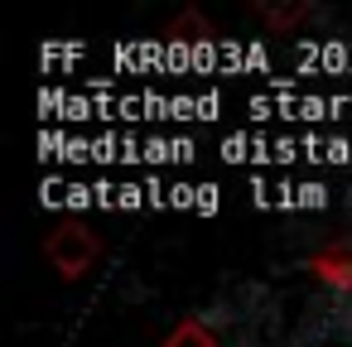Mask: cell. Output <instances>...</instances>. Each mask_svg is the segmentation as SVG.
Here are the masks:
<instances>
[{
  "mask_svg": "<svg viewBox=\"0 0 352 347\" xmlns=\"http://www.w3.org/2000/svg\"><path fill=\"white\" fill-rule=\"evenodd\" d=\"M227 159H261V164H285V159H328V164H352V140L333 135H227L222 140Z\"/></svg>",
  "mask_w": 352,
  "mask_h": 347,
  "instance_id": "1",
  "label": "cell"
},
{
  "mask_svg": "<svg viewBox=\"0 0 352 347\" xmlns=\"http://www.w3.org/2000/svg\"><path fill=\"white\" fill-rule=\"evenodd\" d=\"M44 150H63L58 159H188V140H135V135H102V140H58L44 135Z\"/></svg>",
  "mask_w": 352,
  "mask_h": 347,
  "instance_id": "2",
  "label": "cell"
},
{
  "mask_svg": "<svg viewBox=\"0 0 352 347\" xmlns=\"http://www.w3.org/2000/svg\"><path fill=\"white\" fill-rule=\"evenodd\" d=\"M251 111L256 116H285V121H328V116H352V97H294V92H280V97H251Z\"/></svg>",
  "mask_w": 352,
  "mask_h": 347,
  "instance_id": "3",
  "label": "cell"
},
{
  "mask_svg": "<svg viewBox=\"0 0 352 347\" xmlns=\"http://www.w3.org/2000/svg\"><path fill=\"white\" fill-rule=\"evenodd\" d=\"M328 198L323 183H256V203H280V208H318Z\"/></svg>",
  "mask_w": 352,
  "mask_h": 347,
  "instance_id": "4",
  "label": "cell"
},
{
  "mask_svg": "<svg viewBox=\"0 0 352 347\" xmlns=\"http://www.w3.org/2000/svg\"><path fill=\"white\" fill-rule=\"evenodd\" d=\"M347 198H352V193H347Z\"/></svg>",
  "mask_w": 352,
  "mask_h": 347,
  "instance_id": "5",
  "label": "cell"
}]
</instances>
